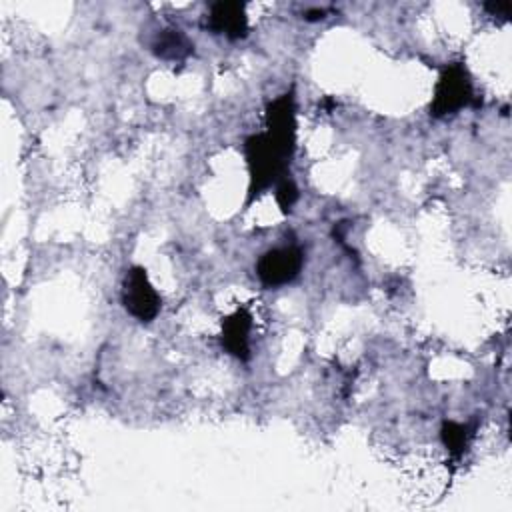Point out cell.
Wrapping results in <instances>:
<instances>
[{"label":"cell","instance_id":"6da1fadb","mask_svg":"<svg viewBox=\"0 0 512 512\" xmlns=\"http://www.w3.org/2000/svg\"><path fill=\"white\" fill-rule=\"evenodd\" d=\"M296 144V116L272 114L266 118V132L244 140V154L250 174L248 204L270 186L288 176V164Z\"/></svg>","mask_w":512,"mask_h":512},{"label":"cell","instance_id":"7a4b0ae2","mask_svg":"<svg viewBox=\"0 0 512 512\" xmlns=\"http://www.w3.org/2000/svg\"><path fill=\"white\" fill-rule=\"evenodd\" d=\"M472 98H474V90H472V80L466 66L462 62H452L442 70L434 86L430 114L436 118L452 116L464 106H468Z\"/></svg>","mask_w":512,"mask_h":512},{"label":"cell","instance_id":"3957f363","mask_svg":"<svg viewBox=\"0 0 512 512\" xmlns=\"http://www.w3.org/2000/svg\"><path fill=\"white\" fill-rule=\"evenodd\" d=\"M120 296L126 312L140 322H150L160 312V296L150 284L142 266H132L126 270Z\"/></svg>","mask_w":512,"mask_h":512},{"label":"cell","instance_id":"277c9868","mask_svg":"<svg viewBox=\"0 0 512 512\" xmlns=\"http://www.w3.org/2000/svg\"><path fill=\"white\" fill-rule=\"evenodd\" d=\"M302 262V250L296 246L272 248L264 252L256 262V274L264 286L278 288L292 282L300 274Z\"/></svg>","mask_w":512,"mask_h":512},{"label":"cell","instance_id":"5b68a950","mask_svg":"<svg viewBox=\"0 0 512 512\" xmlns=\"http://www.w3.org/2000/svg\"><path fill=\"white\" fill-rule=\"evenodd\" d=\"M206 26L214 34H224L230 40L244 38L248 34V16L244 4L230 0H220L212 4Z\"/></svg>","mask_w":512,"mask_h":512},{"label":"cell","instance_id":"8992f818","mask_svg":"<svg viewBox=\"0 0 512 512\" xmlns=\"http://www.w3.org/2000/svg\"><path fill=\"white\" fill-rule=\"evenodd\" d=\"M250 330H252V314L246 308L234 310L230 316L222 320V334H220L222 348L238 360H248Z\"/></svg>","mask_w":512,"mask_h":512},{"label":"cell","instance_id":"52a82bcc","mask_svg":"<svg viewBox=\"0 0 512 512\" xmlns=\"http://www.w3.org/2000/svg\"><path fill=\"white\" fill-rule=\"evenodd\" d=\"M154 56L168 62H182L194 52V44L178 28H164L152 40Z\"/></svg>","mask_w":512,"mask_h":512},{"label":"cell","instance_id":"ba28073f","mask_svg":"<svg viewBox=\"0 0 512 512\" xmlns=\"http://www.w3.org/2000/svg\"><path fill=\"white\" fill-rule=\"evenodd\" d=\"M440 438L442 444L448 448V452L452 456H462L470 438H472V428L468 424H460V422H444L442 430H440Z\"/></svg>","mask_w":512,"mask_h":512},{"label":"cell","instance_id":"9c48e42d","mask_svg":"<svg viewBox=\"0 0 512 512\" xmlns=\"http://www.w3.org/2000/svg\"><path fill=\"white\" fill-rule=\"evenodd\" d=\"M274 188H276L274 196H276V202H278L280 210L284 214H288L292 210V206L296 204V200H298V188H296L294 180L290 176H284Z\"/></svg>","mask_w":512,"mask_h":512},{"label":"cell","instance_id":"30bf717a","mask_svg":"<svg viewBox=\"0 0 512 512\" xmlns=\"http://www.w3.org/2000/svg\"><path fill=\"white\" fill-rule=\"evenodd\" d=\"M484 8L492 14V16H508L512 4L510 2H490V4H484Z\"/></svg>","mask_w":512,"mask_h":512},{"label":"cell","instance_id":"8fae6325","mask_svg":"<svg viewBox=\"0 0 512 512\" xmlns=\"http://www.w3.org/2000/svg\"><path fill=\"white\" fill-rule=\"evenodd\" d=\"M304 18H306V20H322V18H326V10H322V8H316V10H308Z\"/></svg>","mask_w":512,"mask_h":512}]
</instances>
